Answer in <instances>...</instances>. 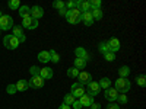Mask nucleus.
Masks as SVG:
<instances>
[{"label":"nucleus","instance_id":"nucleus-6","mask_svg":"<svg viewBox=\"0 0 146 109\" xmlns=\"http://www.w3.org/2000/svg\"><path fill=\"white\" fill-rule=\"evenodd\" d=\"M100 93H101V87H100L98 81H91L88 84V95L92 96V98H95V96L100 95Z\"/></svg>","mask_w":146,"mask_h":109},{"label":"nucleus","instance_id":"nucleus-20","mask_svg":"<svg viewBox=\"0 0 146 109\" xmlns=\"http://www.w3.org/2000/svg\"><path fill=\"white\" fill-rule=\"evenodd\" d=\"M38 60L41 63H48L50 61V51H41L38 54Z\"/></svg>","mask_w":146,"mask_h":109},{"label":"nucleus","instance_id":"nucleus-25","mask_svg":"<svg viewBox=\"0 0 146 109\" xmlns=\"http://www.w3.org/2000/svg\"><path fill=\"white\" fill-rule=\"evenodd\" d=\"M67 76H69V77H72V79L78 77V76H79V70H78V68H75V67L67 68Z\"/></svg>","mask_w":146,"mask_h":109},{"label":"nucleus","instance_id":"nucleus-36","mask_svg":"<svg viewBox=\"0 0 146 109\" xmlns=\"http://www.w3.org/2000/svg\"><path fill=\"white\" fill-rule=\"evenodd\" d=\"M29 73H31V76H40V68L36 66H32L29 68Z\"/></svg>","mask_w":146,"mask_h":109},{"label":"nucleus","instance_id":"nucleus-10","mask_svg":"<svg viewBox=\"0 0 146 109\" xmlns=\"http://www.w3.org/2000/svg\"><path fill=\"white\" fill-rule=\"evenodd\" d=\"M78 77H79V84H82V86L89 84L92 81V76H91V73H88V71H80Z\"/></svg>","mask_w":146,"mask_h":109},{"label":"nucleus","instance_id":"nucleus-42","mask_svg":"<svg viewBox=\"0 0 146 109\" xmlns=\"http://www.w3.org/2000/svg\"><path fill=\"white\" fill-rule=\"evenodd\" d=\"M58 13H60V15H62V16H66V13H67V9H66V7H63L62 10H60V12H58Z\"/></svg>","mask_w":146,"mask_h":109},{"label":"nucleus","instance_id":"nucleus-11","mask_svg":"<svg viewBox=\"0 0 146 109\" xmlns=\"http://www.w3.org/2000/svg\"><path fill=\"white\" fill-rule=\"evenodd\" d=\"M12 35L13 36H16V38L19 39V42H25V39H27V36H25V33H23V29H22V26H13L12 28Z\"/></svg>","mask_w":146,"mask_h":109},{"label":"nucleus","instance_id":"nucleus-18","mask_svg":"<svg viewBox=\"0 0 146 109\" xmlns=\"http://www.w3.org/2000/svg\"><path fill=\"white\" fill-rule=\"evenodd\" d=\"M16 90L18 92H25V90H28L29 89V84H28V80H23V79H21L16 84Z\"/></svg>","mask_w":146,"mask_h":109},{"label":"nucleus","instance_id":"nucleus-8","mask_svg":"<svg viewBox=\"0 0 146 109\" xmlns=\"http://www.w3.org/2000/svg\"><path fill=\"white\" fill-rule=\"evenodd\" d=\"M118 95H120V93H118L114 87H108V89L105 90V93H104L105 99H107L108 102H115L117 98H118Z\"/></svg>","mask_w":146,"mask_h":109},{"label":"nucleus","instance_id":"nucleus-21","mask_svg":"<svg viewBox=\"0 0 146 109\" xmlns=\"http://www.w3.org/2000/svg\"><path fill=\"white\" fill-rule=\"evenodd\" d=\"M98 84H100L101 89H105V90H107L110 86H111V80H110L108 77H102V79L98 81Z\"/></svg>","mask_w":146,"mask_h":109},{"label":"nucleus","instance_id":"nucleus-32","mask_svg":"<svg viewBox=\"0 0 146 109\" xmlns=\"http://www.w3.org/2000/svg\"><path fill=\"white\" fill-rule=\"evenodd\" d=\"M53 7H56V9H58V10H62L63 7H66V5H64V2H62V0H56V2L53 3Z\"/></svg>","mask_w":146,"mask_h":109},{"label":"nucleus","instance_id":"nucleus-7","mask_svg":"<svg viewBox=\"0 0 146 109\" xmlns=\"http://www.w3.org/2000/svg\"><path fill=\"white\" fill-rule=\"evenodd\" d=\"M28 84H29V87H34V89L42 87L44 86V79L40 77V76H32L31 80H28Z\"/></svg>","mask_w":146,"mask_h":109},{"label":"nucleus","instance_id":"nucleus-2","mask_svg":"<svg viewBox=\"0 0 146 109\" xmlns=\"http://www.w3.org/2000/svg\"><path fill=\"white\" fill-rule=\"evenodd\" d=\"M19 44H21L19 39L13 35H6L3 38V45L7 48V50H16V48L19 47Z\"/></svg>","mask_w":146,"mask_h":109},{"label":"nucleus","instance_id":"nucleus-43","mask_svg":"<svg viewBox=\"0 0 146 109\" xmlns=\"http://www.w3.org/2000/svg\"><path fill=\"white\" fill-rule=\"evenodd\" d=\"M58 109H72V108H70V106H67V105H64V103H63V105H62V106H60V108H58Z\"/></svg>","mask_w":146,"mask_h":109},{"label":"nucleus","instance_id":"nucleus-45","mask_svg":"<svg viewBox=\"0 0 146 109\" xmlns=\"http://www.w3.org/2000/svg\"><path fill=\"white\" fill-rule=\"evenodd\" d=\"M85 109H86V108H85Z\"/></svg>","mask_w":146,"mask_h":109},{"label":"nucleus","instance_id":"nucleus-44","mask_svg":"<svg viewBox=\"0 0 146 109\" xmlns=\"http://www.w3.org/2000/svg\"><path fill=\"white\" fill-rule=\"evenodd\" d=\"M2 16H3V15H2V12H0V18H2Z\"/></svg>","mask_w":146,"mask_h":109},{"label":"nucleus","instance_id":"nucleus-3","mask_svg":"<svg viewBox=\"0 0 146 109\" xmlns=\"http://www.w3.org/2000/svg\"><path fill=\"white\" fill-rule=\"evenodd\" d=\"M15 25H13V18L9 16V15H3L0 18V31H9L12 29Z\"/></svg>","mask_w":146,"mask_h":109},{"label":"nucleus","instance_id":"nucleus-30","mask_svg":"<svg viewBox=\"0 0 146 109\" xmlns=\"http://www.w3.org/2000/svg\"><path fill=\"white\" fill-rule=\"evenodd\" d=\"M117 102H118V105H126L127 102H129V99H127V96L126 95H118V98H117Z\"/></svg>","mask_w":146,"mask_h":109},{"label":"nucleus","instance_id":"nucleus-41","mask_svg":"<svg viewBox=\"0 0 146 109\" xmlns=\"http://www.w3.org/2000/svg\"><path fill=\"white\" fill-rule=\"evenodd\" d=\"M89 109H101V106H100V103H95V102H94V103L89 106Z\"/></svg>","mask_w":146,"mask_h":109},{"label":"nucleus","instance_id":"nucleus-19","mask_svg":"<svg viewBox=\"0 0 146 109\" xmlns=\"http://www.w3.org/2000/svg\"><path fill=\"white\" fill-rule=\"evenodd\" d=\"M18 13L19 16L23 19V18H27V16H31V7L29 6H21L18 9Z\"/></svg>","mask_w":146,"mask_h":109},{"label":"nucleus","instance_id":"nucleus-23","mask_svg":"<svg viewBox=\"0 0 146 109\" xmlns=\"http://www.w3.org/2000/svg\"><path fill=\"white\" fill-rule=\"evenodd\" d=\"M91 15H92L94 20H101L102 19V10L101 9H95V10L91 12Z\"/></svg>","mask_w":146,"mask_h":109},{"label":"nucleus","instance_id":"nucleus-31","mask_svg":"<svg viewBox=\"0 0 146 109\" xmlns=\"http://www.w3.org/2000/svg\"><path fill=\"white\" fill-rule=\"evenodd\" d=\"M89 5H91V9H92V10H95V9H101V2H100V0H91Z\"/></svg>","mask_w":146,"mask_h":109},{"label":"nucleus","instance_id":"nucleus-14","mask_svg":"<svg viewBox=\"0 0 146 109\" xmlns=\"http://www.w3.org/2000/svg\"><path fill=\"white\" fill-rule=\"evenodd\" d=\"M108 42V47H110V51H111V53H117L118 50H120V41L117 39V38H111V39H110V41H107Z\"/></svg>","mask_w":146,"mask_h":109},{"label":"nucleus","instance_id":"nucleus-1","mask_svg":"<svg viewBox=\"0 0 146 109\" xmlns=\"http://www.w3.org/2000/svg\"><path fill=\"white\" fill-rule=\"evenodd\" d=\"M114 89L118 92V93H121V95H126L129 90H130V81H129V79H118V80H115V83H114Z\"/></svg>","mask_w":146,"mask_h":109},{"label":"nucleus","instance_id":"nucleus-22","mask_svg":"<svg viewBox=\"0 0 146 109\" xmlns=\"http://www.w3.org/2000/svg\"><path fill=\"white\" fill-rule=\"evenodd\" d=\"M118 74L121 79H127V76L130 74V68L127 66H123V67H120L118 68Z\"/></svg>","mask_w":146,"mask_h":109},{"label":"nucleus","instance_id":"nucleus-15","mask_svg":"<svg viewBox=\"0 0 146 109\" xmlns=\"http://www.w3.org/2000/svg\"><path fill=\"white\" fill-rule=\"evenodd\" d=\"M80 20H82L86 26H91L92 23H94V19H92V15H91V10H89V12H83V13L80 15Z\"/></svg>","mask_w":146,"mask_h":109},{"label":"nucleus","instance_id":"nucleus-12","mask_svg":"<svg viewBox=\"0 0 146 109\" xmlns=\"http://www.w3.org/2000/svg\"><path fill=\"white\" fill-rule=\"evenodd\" d=\"M78 100L80 102L82 108H89V106L94 103V98H92V96H89V95H86V93H85L82 98H79Z\"/></svg>","mask_w":146,"mask_h":109},{"label":"nucleus","instance_id":"nucleus-40","mask_svg":"<svg viewBox=\"0 0 146 109\" xmlns=\"http://www.w3.org/2000/svg\"><path fill=\"white\" fill-rule=\"evenodd\" d=\"M72 105H73V109H80V108H82V105H80V102H79V100H75Z\"/></svg>","mask_w":146,"mask_h":109},{"label":"nucleus","instance_id":"nucleus-24","mask_svg":"<svg viewBox=\"0 0 146 109\" xmlns=\"http://www.w3.org/2000/svg\"><path fill=\"white\" fill-rule=\"evenodd\" d=\"M85 66H86V61H85V60H82V58H75V68L82 70V68H85Z\"/></svg>","mask_w":146,"mask_h":109},{"label":"nucleus","instance_id":"nucleus-16","mask_svg":"<svg viewBox=\"0 0 146 109\" xmlns=\"http://www.w3.org/2000/svg\"><path fill=\"white\" fill-rule=\"evenodd\" d=\"M76 7L82 12V13L91 10V5H89V2H86V0H79V2H76Z\"/></svg>","mask_w":146,"mask_h":109},{"label":"nucleus","instance_id":"nucleus-9","mask_svg":"<svg viewBox=\"0 0 146 109\" xmlns=\"http://www.w3.org/2000/svg\"><path fill=\"white\" fill-rule=\"evenodd\" d=\"M75 54H76V58H82V60H85L86 63L91 60V54L85 50V48H82V47H78V48H76Z\"/></svg>","mask_w":146,"mask_h":109},{"label":"nucleus","instance_id":"nucleus-39","mask_svg":"<svg viewBox=\"0 0 146 109\" xmlns=\"http://www.w3.org/2000/svg\"><path fill=\"white\" fill-rule=\"evenodd\" d=\"M107 109H120V105H117V103L111 102V105H108V106H107Z\"/></svg>","mask_w":146,"mask_h":109},{"label":"nucleus","instance_id":"nucleus-28","mask_svg":"<svg viewBox=\"0 0 146 109\" xmlns=\"http://www.w3.org/2000/svg\"><path fill=\"white\" fill-rule=\"evenodd\" d=\"M50 61H53L54 64L60 61V55L56 53V50H51V51H50Z\"/></svg>","mask_w":146,"mask_h":109},{"label":"nucleus","instance_id":"nucleus-13","mask_svg":"<svg viewBox=\"0 0 146 109\" xmlns=\"http://www.w3.org/2000/svg\"><path fill=\"white\" fill-rule=\"evenodd\" d=\"M42 16H44V9H42V7L34 6V7L31 9V18H32V19H36V20H38V19L42 18Z\"/></svg>","mask_w":146,"mask_h":109},{"label":"nucleus","instance_id":"nucleus-5","mask_svg":"<svg viewBox=\"0 0 146 109\" xmlns=\"http://www.w3.org/2000/svg\"><path fill=\"white\" fill-rule=\"evenodd\" d=\"M86 93L85 92V89H83V86L82 84H79V83H75V84H72V96L73 98H82V96Z\"/></svg>","mask_w":146,"mask_h":109},{"label":"nucleus","instance_id":"nucleus-35","mask_svg":"<svg viewBox=\"0 0 146 109\" xmlns=\"http://www.w3.org/2000/svg\"><path fill=\"white\" fill-rule=\"evenodd\" d=\"M66 19H67V22H69V23H72V25H76V23H79V22H80V19H79V18H73V16H66Z\"/></svg>","mask_w":146,"mask_h":109},{"label":"nucleus","instance_id":"nucleus-4","mask_svg":"<svg viewBox=\"0 0 146 109\" xmlns=\"http://www.w3.org/2000/svg\"><path fill=\"white\" fill-rule=\"evenodd\" d=\"M22 26L32 31V29H35L36 26H38V20H36V19H32L31 16H27V18L22 19Z\"/></svg>","mask_w":146,"mask_h":109},{"label":"nucleus","instance_id":"nucleus-17","mask_svg":"<svg viewBox=\"0 0 146 109\" xmlns=\"http://www.w3.org/2000/svg\"><path fill=\"white\" fill-rule=\"evenodd\" d=\"M40 77H42L44 80H47V79H51V77H53V70H51L50 67L40 68Z\"/></svg>","mask_w":146,"mask_h":109},{"label":"nucleus","instance_id":"nucleus-26","mask_svg":"<svg viewBox=\"0 0 146 109\" xmlns=\"http://www.w3.org/2000/svg\"><path fill=\"white\" fill-rule=\"evenodd\" d=\"M7 6H9V9H12V10H18V9L21 7V3H19V0H10V2L7 3Z\"/></svg>","mask_w":146,"mask_h":109},{"label":"nucleus","instance_id":"nucleus-34","mask_svg":"<svg viewBox=\"0 0 146 109\" xmlns=\"http://www.w3.org/2000/svg\"><path fill=\"white\" fill-rule=\"evenodd\" d=\"M6 92H7L9 95H15L18 90H16V86H15V84H9V86L6 87Z\"/></svg>","mask_w":146,"mask_h":109},{"label":"nucleus","instance_id":"nucleus-33","mask_svg":"<svg viewBox=\"0 0 146 109\" xmlns=\"http://www.w3.org/2000/svg\"><path fill=\"white\" fill-rule=\"evenodd\" d=\"M136 81H137V84H139V86H145V84H146V77H145V74H140L139 77H136Z\"/></svg>","mask_w":146,"mask_h":109},{"label":"nucleus","instance_id":"nucleus-37","mask_svg":"<svg viewBox=\"0 0 146 109\" xmlns=\"http://www.w3.org/2000/svg\"><path fill=\"white\" fill-rule=\"evenodd\" d=\"M64 5H66V9H67V10L75 9V7H76V2H75V0H69V2H67V3H64Z\"/></svg>","mask_w":146,"mask_h":109},{"label":"nucleus","instance_id":"nucleus-38","mask_svg":"<svg viewBox=\"0 0 146 109\" xmlns=\"http://www.w3.org/2000/svg\"><path fill=\"white\" fill-rule=\"evenodd\" d=\"M104 57H105V60H107V61H113V60L115 58V54H114V53H111V51H110V53L104 54Z\"/></svg>","mask_w":146,"mask_h":109},{"label":"nucleus","instance_id":"nucleus-27","mask_svg":"<svg viewBox=\"0 0 146 109\" xmlns=\"http://www.w3.org/2000/svg\"><path fill=\"white\" fill-rule=\"evenodd\" d=\"M98 50H100V53H102V54H107V53H110V47H108V42H101V44L98 45Z\"/></svg>","mask_w":146,"mask_h":109},{"label":"nucleus","instance_id":"nucleus-29","mask_svg":"<svg viewBox=\"0 0 146 109\" xmlns=\"http://www.w3.org/2000/svg\"><path fill=\"white\" fill-rule=\"evenodd\" d=\"M75 100H76V99H75V98H73V96H72V95L69 93V95H66V96H64V99H63V103L69 106V105H72L73 102H75Z\"/></svg>","mask_w":146,"mask_h":109}]
</instances>
